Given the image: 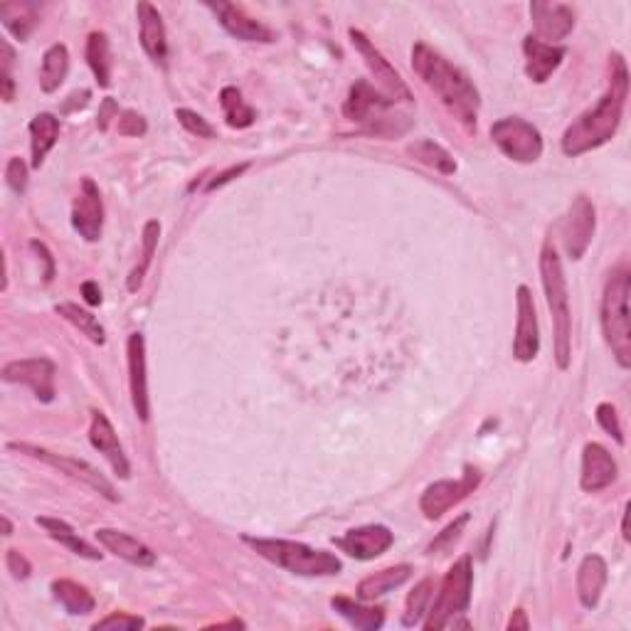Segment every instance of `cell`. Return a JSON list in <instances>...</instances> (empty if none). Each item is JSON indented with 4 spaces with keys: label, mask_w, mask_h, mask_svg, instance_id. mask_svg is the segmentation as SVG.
<instances>
[{
    "label": "cell",
    "mask_w": 631,
    "mask_h": 631,
    "mask_svg": "<svg viewBox=\"0 0 631 631\" xmlns=\"http://www.w3.org/2000/svg\"><path fill=\"white\" fill-rule=\"evenodd\" d=\"M612 79H609V89L595 106L582 111L575 121L562 134V153L570 158L590 153L595 148L604 146L607 141L614 139L619 124H622L624 106L629 99V70L627 60L619 52H612Z\"/></svg>",
    "instance_id": "obj_1"
},
{
    "label": "cell",
    "mask_w": 631,
    "mask_h": 631,
    "mask_svg": "<svg viewBox=\"0 0 631 631\" xmlns=\"http://www.w3.org/2000/svg\"><path fill=\"white\" fill-rule=\"evenodd\" d=\"M412 70L417 77L432 89L439 97V102L447 106L449 114L459 121L464 129L476 131V121H479L481 109V94L476 84L471 82L469 74L461 72L459 67L452 65L444 55L432 50L424 42H417L412 47Z\"/></svg>",
    "instance_id": "obj_2"
},
{
    "label": "cell",
    "mask_w": 631,
    "mask_h": 631,
    "mask_svg": "<svg viewBox=\"0 0 631 631\" xmlns=\"http://www.w3.org/2000/svg\"><path fill=\"white\" fill-rule=\"evenodd\" d=\"M631 272L627 264H619L609 272L599 306V323L607 346L624 370L631 368V318H629Z\"/></svg>",
    "instance_id": "obj_3"
},
{
    "label": "cell",
    "mask_w": 631,
    "mask_h": 631,
    "mask_svg": "<svg viewBox=\"0 0 631 631\" xmlns=\"http://www.w3.org/2000/svg\"><path fill=\"white\" fill-rule=\"evenodd\" d=\"M540 279H543L545 301H548L550 318H553L555 363H558L560 370H567L572 358L570 291H567L565 269H562L558 249L550 245V242L543 247V252H540Z\"/></svg>",
    "instance_id": "obj_4"
},
{
    "label": "cell",
    "mask_w": 631,
    "mask_h": 631,
    "mask_svg": "<svg viewBox=\"0 0 631 631\" xmlns=\"http://www.w3.org/2000/svg\"><path fill=\"white\" fill-rule=\"evenodd\" d=\"M245 543L264 560L274 562L277 567L294 572L304 577H331L343 570V562L328 550H316L311 545L299 543V540L284 538H252L245 535Z\"/></svg>",
    "instance_id": "obj_5"
},
{
    "label": "cell",
    "mask_w": 631,
    "mask_h": 631,
    "mask_svg": "<svg viewBox=\"0 0 631 631\" xmlns=\"http://www.w3.org/2000/svg\"><path fill=\"white\" fill-rule=\"evenodd\" d=\"M395 104L397 102L385 97L368 79H358L351 87V92H348L346 104H343V116L348 121H355V124H363L370 134L392 139V136L405 134L407 126H410L407 116L390 114Z\"/></svg>",
    "instance_id": "obj_6"
},
{
    "label": "cell",
    "mask_w": 631,
    "mask_h": 631,
    "mask_svg": "<svg viewBox=\"0 0 631 631\" xmlns=\"http://www.w3.org/2000/svg\"><path fill=\"white\" fill-rule=\"evenodd\" d=\"M471 590H474V565H471V555H461L444 575L437 597H432L422 627L427 631L452 627L456 617L466 614V609H469Z\"/></svg>",
    "instance_id": "obj_7"
},
{
    "label": "cell",
    "mask_w": 631,
    "mask_h": 631,
    "mask_svg": "<svg viewBox=\"0 0 631 631\" xmlns=\"http://www.w3.org/2000/svg\"><path fill=\"white\" fill-rule=\"evenodd\" d=\"M491 139L498 151L516 163H535L543 156V134L521 116H506L491 126Z\"/></svg>",
    "instance_id": "obj_8"
},
{
    "label": "cell",
    "mask_w": 631,
    "mask_h": 631,
    "mask_svg": "<svg viewBox=\"0 0 631 631\" xmlns=\"http://www.w3.org/2000/svg\"><path fill=\"white\" fill-rule=\"evenodd\" d=\"M8 449L33 456V459L42 461V464H47V466H52V469H60L62 474L72 476V479L87 484L89 489L102 493L106 501H119V493H116L114 484L106 479L102 471L94 469L92 464H87V461L74 459V456H65V454H55V452H50V449L37 447V444H30V442H10Z\"/></svg>",
    "instance_id": "obj_9"
},
{
    "label": "cell",
    "mask_w": 631,
    "mask_h": 631,
    "mask_svg": "<svg viewBox=\"0 0 631 631\" xmlns=\"http://www.w3.org/2000/svg\"><path fill=\"white\" fill-rule=\"evenodd\" d=\"M479 484L481 471L476 466H466L459 479H444L429 484L420 498V511L427 521H439L444 513L452 511L454 506H459L464 498H469L471 493L479 489Z\"/></svg>",
    "instance_id": "obj_10"
},
{
    "label": "cell",
    "mask_w": 631,
    "mask_h": 631,
    "mask_svg": "<svg viewBox=\"0 0 631 631\" xmlns=\"http://www.w3.org/2000/svg\"><path fill=\"white\" fill-rule=\"evenodd\" d=\"M348 35H351V42L355 50L360 52V57L365 60V65H368V70L373 72V77L378 79V89L385 94V97H390L392 102H412V92L410 87L405 84V79L400 77V72L395 70V67L390 65V62L385 60L383 52L378 50V47L373 45V42L368 40V35L360 33V30L351 28L348 30Z\"/></svg>",
    "instance_id": "obj_11"
},
{
    "label": "cell",
    "mask_w": 631,
    "mask_h": 631,
    "mask_svg": "<svg viewBox=\"0 0 631 631\" xmlns=\"http://www.w3.org/2000/svg\"><path fill=\"white\" fill-rule=\"evenodd\" d=\"M597 217H595V205L590 203L587 195H577L575 203L570 205L565 222H562V245L570 259H582L585 257L587 247H590L592 237H595Z\"/></svg>",
    "instance_id": "obj_12"
},
{
    "label": "cell",
    "mask_w": 631,
    "mask_h": 631,
    "mask_svg": "<svg viewBox=\"0 0 631 631\" xmlns=\"http://www.w3.org/2000/svg\"><path fill=\"white\" fill-rule=\"evenodd\" d=\"M72 227L82 240L99 242L104 232V200L92 178H82L79 193L72 203Z\"/></svg>",
    "instance_id": "obj_13"
},
{
    "label": "cell",
    "mask_w": 631,
    "mask_h": 631,
    "mask_svg": "<svg viewBox=\"0 0 631 631\" xmlns=\"http://www.w3.org/2000/svg\"><path fill=\"white\" fill-rule=\"evenodd\" d=\"M55 375V363L47 358L13 360V363H8L3 368L5 383L28 385L40 402L55 400Z\"/></svg>",
    "instance_id": "obj_14"
},
{
    "label": "cell",
    "mask_w": 631,
    "mask_h": 631,
    "mask_svg": "<svg viewBox=\"0 0 631 631\" xmlns=\"http://www.w3.org/2000/svg\"><path fill=\"white\" fill-rule=\"evenodd\" d=\"M516 336H513V358L521 363H530L538 358L540 351V328L538 314H535L533 294L526 284L516 291Z\"/></svg>",
    "instance_id": "obj_15"
},
{
    "label": "cell",
    "mask_w": 631,
    "mask_h": 631,
    "mask_svg": "<svg viewBox=\"0 0 631 631\" xmlns=\"http://www.w3.org/2000/svg\"><path fill=\"white\" fill-rule=\"evenodd\" d=\"M336 548H341L343 553L351 555L355 560H375L380 555L387 553L395 543V533L387 526H363L348 530L343 538L333 540Z\"/></svg>",
    "instance_id": "obj_16"
},
{
    "label": "cell",
    "mask_w": 631,
    "mask_h": 631,
    "mask_svg": "<svg viewBox=\"0 0 631 631\" xmlns=\"http://www.w3.org/2000/svg\"><path fill=\"white\" fill-rule=\"evenodd\" d=\"M126 358H129V390L134 412L141 422L151 417V400H148V378H146V338L143 333H131L126 341Z\"/></svg>",
    "instance_id": "obj_17"
},
{
    "label": "cell",
    "mask_w": 631,
    "mask_h": 631,
    "mask_svg": "<svg viewBox=\"0 0 631 631\" xmlns=\"http://www.w3.org/2000/svg\"><path fill=\"white\" fill-rule=\"evenodd\" d=\"M619 466L617 459L609 454L607 447L602 444L590 442L582 449V474H580V486L587 493H599L617 481Z\"/></svg>",
    "instance_id": "obj_18"
},
{
    "label": "cell",
    "mask_w": 631,
    "mask_h": 631,
    "mask_svg": "<svg viewBox=\"0 0 631 631\" xmlns=\"http://www.w3.org/2000/svg\"><path fill=\"white\" fill-rule=\"evenodd\" d=\"M208 8L217 15L222 28L227 30L232 37L245 42H274V33L264 23H259L257 18L247 13L242 5L225 3V0H217V3H208Z\"/></svg>",
    "instance_id": "obj_19"
},
{
    "label": "cell",
    "mask_w": 631,
    "mask_h": 631,
    "mask_svg": "<svg viewBox=\"0 0 631 631\" xmlns=\"http://www.w3.org/2000/svg\"><path fill=\"white\" fill-rule=\"evenodd\" d=\"M530 18H533L535 37L553 45L555 40H565L575 28V10L565 3H543L535 0L530 5Z\"/></svg>",
    "instance_id": "obj_20"
},
{
    "label": "cell",
    "mask_w": 631,
    "mask_h": 631,
    "mask_svg": "<svg viewBox=\"0 0 631 631\" xmlns=\"http://www.w3.org/2000/svg\"><path fill=\"white\" fill-rule=\"evenodd\" d=\"M89 442H92V447L97 449L99 454H104V459L109 461L111 469H114V474L119 476V479H124V481L131 479V464H129V459H126L124 447H121L119 434H116L114 424L109 422V417H106L104 412L92 410Z\"/></svg>",
    "instance_id": "obj_21"
},
{
    "label": "cell",
    "mask_w": 631,
    "mask_h": 631,
    "mask_svg": "<svg viewBox=\"0 0 631 631\" xmlns=\"http://www.w3.org/2000/svg\"><path fill=\"white\" fill-rule=\"evenodd\" d=\"M136 18H139V40L143 52L151 57L153 65H158L161 70L168 67V35L166 25H163L161 13H158L156 5L141 0L136 5Z\"/></svg>",
    "instance_id": "obj_22"
},
{
    "label": "cell",
    "mask_w": 631,
    "mask_h": 631,
    "mask_svg": "<svg viewBox=\"0 0 631 631\" xmlns=\"http://www.w3.org/2000/svg\"><path fill=\"white\" fill-rule=\"evenodd\" d=\"M94 538H97V543L102 545L106 553L116 555V558L129 562V565H136V567L156 565V553H153L148 545H143L139 538L124 533V530L99 528L97 533H94Z\"/></svg>",
    "instance_id": "obj_23"
},
{
    "label": "cell",
    "mask_w": 631,
    "mask_h": 631,
    "mask_svg": "<svg viewBox=\"0 0 631 631\" xmlns=\"http://www.w3.org/2000/svg\"><path fill=\"white\" fill-rule=\"evenodd\" d=\"M523 52H526V74L535 84L548 82L567 55L562 45H550V42L538 40L535 35H528L523 40Z\"/></svg>",
    "instance_id": "obj_24"
},
{
    "label": "cell",
    "mask_w": 631,
    "mask_h": 631,
    "mask_svg": "<svg viewBox=\"0 0 631 631\" xmlns=\"http://www.w3.org/2000/svg\"><path fill=\"white\" fill-rule=\"evenodd\" d=\"M607 562L602 555H587L577 567V597L582 607L595 609L607 585Z\"/></svg>",
    "instance_id": "obj_25"
},
{
    "label": "cell",
    "mask_w": 631,
    "mask_h": 631,
    "mask_svg": "<svg viewBox=\"0 0 631 631\" xmlns=\"http://www.w3.org/2000/svg\"><path fill=\"white\" fill-rule=\"evenodd\" d=\"M412 572H415L412 570V565H392V567H385V570L373 572V575H368L365 580H360L358 590H355V597H358L360 602H375L378 597H383L387 595V592L405 585V582L412 577Z\"/></svg>",
    "instance_id": "obj_26"
},
{
    "label": "cell",
    "mask_w": 631,
    "mask_h": 631,
    "mask_svg": "<svg viewBox=\"0 0 631 631\" xmlns=\"http://www.w3.org/2000/svg\"><path fill=\"white\" fill-rule=\"evenodd\" d=\"M60 139V119L50 111L33 116L30 121V153H33V168H42L47 153L55 148Z\"/></svg>",
    "instance_id": "obj_27"
},
{
    "label": "cell",
    "mask_w": 631,
    "mask_h": 631,
    "mask_svg": "<svg viewBox=\"0 0 631 631\" xmlns=\"http://www.w3.org/2000/svg\"><path fill=\"white\" fill-rule=\"evenodd\" d=\"M35 523L40 528H45V533L50 535L52 540H57L60 545H65L70 553L79 555V558H84V560H102L104 558V555L99 553V550L94 548L92 543H87L84 538H79V533H74L70 523L60 521V518H47V516L37 518Z\"/></svg>",
    "instance_id": "obj_28"
},
{
    "label": "cell",
    "mask_w": 631,
    "mask_h": 631,
    "mask_svg": "<svg viewBox=\"0 0 631 631\" xmlns=\"http://www.w3.org/2000/svg\"><path fill=\"white\" fill-rule=\"evenodd\" d=\"M67 74H70V50L67 45L57 42V45L47 47L42 55L40 65V89L45 94H55L57 89L65 84Z\"/></svg>",
    "instance_id": "obj_29"
},
{
    "label": "cell",
    "mask_w": 631,
    "mask_h": 631,
    "mask_svg": "<svg viewBox=\"0 0 631 631\" xmlns=\"http://www.w3.org/2000/svg\"><path fill=\"white\" fill-rule=\"evenodd\" d=\"M0 20H3L5 30L15 37V40L25 42L30 33L40 23V5L37 3H3L0 5Z\"/></svg>",
    "instance_id": "obj_30"
},
{
    "label": "cell",
    "mask_w": 631,
    "mask_h": 631,
    "mask_svg": "<svg viewBox=\"0 0 631 631\" xmlns=\"http://www.w3.org/2000/svg\"><path fill=\"white\" fill-rule=\"evenodd\" d=\"M50 590L52 597H55L57 602L65 607V612L72 614V617H84V614L94 612V607H97V599H94L92 592L74 580H55Z\"/></svg>",
    "instance_id": "obj_31"
},
{
    "label": "cell",
    "mask_w": 631,
    "mask_h": 631,
    "mask_svg": "<svg viewBox=\"0 0 631 631\" xmlns=\"http://www.w3.org/2000/svg\"><path fill=\"white\" fill-rule=\"evenodd\" d=\"M331 607L336 609L343 619H348L355 629L375 631L385 624L383 607H365V604L355 602V599H348V597H333Z\"/></svg>",
    "instance_id": "obj_32"
},
{
    "label": "cell",
    "mask_w": 631,
    "mask_h": 631,
    "mask_svg": "<svg viewBox=\"0 0 631 631\" xmlns=\"http://www.w3.org/2000/svg\"><path fill=\"white\" fill-rule=\"evenodd\" d=\"M158 237H161V222L148 220L146 225H143L141 257H139V262H136V267L131 269L129 279H126V289H129L131 294H136V291L141 289L143 279H146L148 269H151L153 257H156V249H158Z\"/></svg>",
    "instance_id": "obj_33"
},
{
    "label": "cell",
    "mask_w": 631,
    "mask_h": 631,
    "mask_svg": "<svg viewBox=\"0 0 631 631\" xmlns=\"http://www.w3.org/2000/svg\"><path fill=\"white\" fill-rule=\"evenodd\" d=\"M407 153H410V156L415 158L417 163H422V166L442 173V176H454L456 173L454 156L447 151V148L439 146V143H434L429 139H420V141H415V143H410V146H407Z\"/></svg>",
    "instance_id": "obj_34"
},
{
    "label": "cell",
    "mask_w": 631,
    "mask_h": 631,
    "mask_svg": "<svg viewBox=\"0 0 631 631\" xmlns=\"http://www.w3.org/2000/svg\"><path fill=\"white\" fill-rule=\"evenodd\" d=\"M87 65L102 89L111 87V45L106 33H92L87 37Z\"/></svg>",
    "instance_id": "obj_35"
},
{
    "label": "cell",
    "mask_w": 631,
    "mask_h": 631,
    "mask_svg": "<svg viewBox=\"0 0 631 631\" xmlns=\"http://www.w3.org/2000/svg\"><path fill=\"white\" fill-rule=\"evenodd\" d=\"M220 106L225 121L230 129H249L257 121V111L242 99V92L237 87H225L220 92Z\"/></svg>",
    "instance_id": "obj_36"
},
{
    "label": "cell",
    "mask_w": 631,
    "mask_h": 631,
    "mask_svg": "<svg viewBox=\"0 0 631 631\" xmlns=\"http://www.w3.org/2000/svg\"><path fill=\"white\" fill-rule=\"evenodd\" d=\"M55 311L60 314L65 321H70L77 331H82L84 336L89 338L92 343H97V346H104L106 343V331L102 323L97 321V316L89 314V311L79 309L77 304H72V301H62V304L55 306Z\"/></svg>",
    "instance_id": "obj_37"
},
{
    "label": "cell",
    "mask_w": 631,
    "mask_h": 631,
    "mask_svg": "<svg viewBox=\"0 0 631 631\" xmlns=\"http://www.w3.org/2000/svg\"><path fill=\"white\" fill-rule=\"evenodd\" d=\"M432 597H434V582L427 577V580H422L420 585H415V590H412L410 597H407L402 624H405V627H420L422 617L429 612Z\"/></svg>",
    "instance_id": "obj_38"
},
{
    "label": "cell",
    "mask_w": 631,
    "mask_h": 631,
    "mask_svg": "<svg viewBox=\"0 0 631 631\" xmlns=\"http://www.w3.org/2000/svg\"><path fill=\"white\" fill-rule=\"evenodd\" d=\"M466 523H469V513H461V516L456 518L454 523H449V526L444 528L442 533H439L437 538L432 540V545H429V553H432V555H434V553L444 555V553H447V550H452L456 540H459L461 533H464Z\"/></svg>",
    "instance_id": "obj_39"
},
{
    "label": "cell",
    "mask_w": 631,
    "mask_h": 631,
    "mask_svg": "<svg viewBox=\"0 0 631 631\" xmlns=\"http://www.w3.org/2000/svg\"><path fill=\"white\" fill-rule=\"evenodd\" d=\"M597 422H599V427H602L604 432L609 434V437H614V442H617L619 447H624V444H627V439H624L622 422H619V415H617V407L609 405V402H602V405H597Z\"/></svg>",
    "instance_id": "obj_40"
},
{
    "label": "cell",
    "mask_w": 631,
    "mask_h": 631,
    "mask_svg": "<svg viewBox=\"0 0 631 631\" xmlns=\"http://www.w3.org/2000/svg\"><path fill=\"white\" fill-rule=\"evenodd\" d=\"M176 119L180 121V126H183L188 134L198 136V139H215V129H212V126L208 124V119H203L198 111L176 109Z\"/></svg>",
    "instance_id": "obj_41"
},
{
    "label": "cell",
    "mask_w": 631,
    "mask_h": 631,
    "mask_svg": "<svg viewBox=\"0 0 631 631\" xmlns=\"http://www.w3.org/2000/svg\"><path fill=\"white\" fill-rule=\"evenodd\" d=\"M146 627V622H143V617H136V614H129V612H111L106 614L104 619H99L97 624H94V631L99 629H116V631H134V629H143Z\"/></svg>",
    "instance_id": "obj_42"
},
{
    "label": "cell",
    "mask_w": 631,
    "mask_h": 631,
    "mask_svg": "<svg viewBox=\"0 0 631 631\" xmlns=\"http://www.w3.org/2000/svg\"><path fill=\"white\" fill-rule=\"evenodd\" d=\"M5 183H8L13 193H25V188H28V166H25L23 158H10L8 166H5Z\"/></svg>",
    "instance_id": "obj_43"
},
{
    "label": "cell",
    "mask_w": 631,
    "mask_h": 631,
    "mask_svg": "<svg viewBox=\"0 0 631 631\" xmlns=\"http://www.w3.org/2000/svg\"><path fill=\"white\" fill-rule=\"evenodd\" d=\"M116 126H119L121 136H143L148 131L146 119L141 114H136V111H121Z\"/></svg>",
    "instance_id": "obj_44"
},
{
    "label": "cell",
    "mask_w": 631,
    "mask_h": 631,
    "mask_svg": "<svg viewBox=\"0 0 631 631\" xmlns=\"http://www.w3.org/2000/svg\"><path fill=\"white\" fill-rule=\"evenodd\" d=\"M5 567H8V572L15 580H28L30 572H33V565H30V560L20 550H8L5 553Z\"/></svg>",
    "instance_id": "obj_45"
},
{
    "label": "cell",
    "mask_w": 631,
    "mask_h": 631,
    "mask_svg": "<svg viewBox=\"0 0 631 631\" xmlns=\"http://www.w3.org/2000/svg\"><path fill=\"white\" fill-rule=\"evenodd\" d=\"M119 116H121V109H119V104H116V99L114 97H106L104 102H102V106H99V114H97L99 131L109 129L111 121H114V119L119 121Z\"/></svg>",
    "instance_id": "obj_46"
},
{
    "label": "cell",
    "mask_w": 631,
    "mask_h": 631,
    "mask_svg": "<svg viewBox=\"0 0 631 631\" xmlns=\"http://www.w3.org/2000/svg\"><path fill=\"white\" fill-rule=\"evenodd\" d=\"M249 168V163H240V166H232V168H227V171H222V173H217L215 178L210 180L208 185H205V193H212V190H217V188H222V185H227L230 183V180H235V178H240L242 173H245Z\"/></svg>",
    "instance_id": "obj_47"
},
{
    "label": "cell",
    "mask_w": 631,
    "mask_h": 631,
    "mask_svg": "<svg viewBox=\"0 0 631 631\" xmlns=\"http://www.w3.org/2000/svg\"><path fill=\"white\" fill-rule=\"evenodd\" d=\"M89 99H92V92H89V89L74 92V94H70V99H67L65 106H62V111H65V114H70V111H74V109H84V106L89 104Z\"/></svg>",
    "instance_id": "obj_48"
},
{
    "label": "cell",
    "mask_w": 631,
    "mask_h": 631,
    "mask_svg": "<svg viewBox=\"0 0 631 631\" xmlns=\"http://www.w3.org/2000/svg\"><path fill=\"white\" fill-rule=\"evenodd\" d=\"M0 97H3V102H13L15 99V82L10 70H0Z\"/></svg>",
    "instance_id": "obj_49"
},
{
    "label": "cell",
    "mask_w": 631,
    "mask_h": 631,
    "mask_svg": "<svg viewBox=\"0 0 631 631\" xmlns=\"http://www.w3.org/2000/svg\"><path fill=\"white\" fill-rule=\"evenodd\" d=\"M82 296L89 306L102 304V289H99L97 281H84L82 284Z\"/></svg>",
    "instance_id": "obj_50"
},
{
    "label": "cell",
    "mask_w": 631,
    "mask_h": 631,
    "mask_svg": "<svg viewBox=\"0 0 631 631\" xmlns=\"http://www.w3.org/2000/svg\"><path fill=\"white\" fill-rule=\"evenodd\" d=\"M528 629H530V622H528L526 609H516V612L511 614V619H508V631H528Z\"/></svg>",
    "instance_id": "obj_51"
},
{
    "label": "cell",
    "mask_w": 631,
    "mask_h": 631,
    "mask_svg": "<svg viewBox=\"0 0 631 631\" xmlns=\"http://www.w3.org/2000/svg\"><path fill=\"white\" fill-rule=\"evenodd\" d=\"M3 535L5 538H10V535H13V523L8 521V516H3Z\"/></svg>",
    "instance_id": "obj_52"
}]
</instances>
